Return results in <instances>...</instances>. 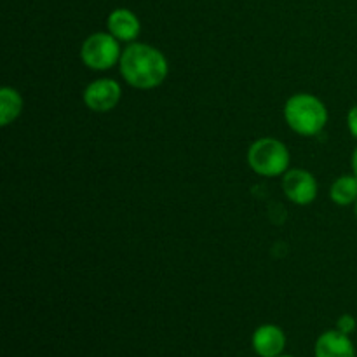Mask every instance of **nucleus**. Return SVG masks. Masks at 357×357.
Wrapping results in <instances>:
<instances>
[{"label": "nucleus", "mask_w": 357, "mask_h": 357, "mask_svg": "<svg viewBox=\"0 0 357 357\" xmlns=\"http://www.w3.org/2000/svg\"><path fill=\"white\" fill-rule=\"evenodd\" d=\"M119 70L126 82L136 89H155L169 73V63L162 51L142 42H131L122 51Z\"/></svg>", "instance_id": "obj_1"}, {"label": "nucleus", "mask_w": 357, "mask_h": 357, "mask_svg": "<svg viewBox=\"0 0 357 357\" xmlns=\"http://www.w3.org/2000/svg\"><path fill=\"white\" fill-rule=\"evenodd\" d=\"M286 124L300 136H316L328 122V108L310 93L293 94L284 105Z\"/></svg>", "instance_id": "obj_2"}, {"label": "nucleus", "mask_w": 357, "mask_h": 357, "mask_svg": "<svg viewBox=\"0 0 357 357\" xmlns=\"http://www.w3.org/2000/svg\"><path fill=\"white\" fill-rule=\"evenodd\" d=\"M289 162L288 146L275 138H260L248 149V164L260 176H281L289 169Z\"/></svg>", "instance_id": "obj_3"}, {"label": "nucleus", "mask_w": 357, "mask_h": 357, "mask_svg": "<svg viewBox=\"0 0 357 357\" xmlns=\"http://www.w3.org/2000/svg\"><path fill=\"white\" fill-rule=\"evenodd\" d=\"M117 38L112 33L98 31L89 35L80 47V59L87 68L94 72H105L112 66L119 65L122 56V49Z\"/></svg>", "instance_id": "obj_4"}, {"label": "nucleus", "mask_w": 357, "mask_h": 357, "mask_svg": "<svg viewBox=\"0 0 357 357\" xmlns=\"http://www.w3.org/2000/svg\"><path fill=\"white\" fill-rule=\"evenodd\" d=\"M122 96V87L114 79H98L93 80L84 89V103L91 112L107 114L119 105Z\"/></svg>", "instance_id": "obj_5"}, {"label": "nucleus", "mask_w": 357, "mask_h": 357, "mask_svg": "<svg viewBox=\"0 0 357 357\" xmlns=\"http://www.w3.org/2000/svg\"><path fill=\"white\" fill-rule=\"evenodd\" d=\"M284 195L298 206H309L317 197V180L307 169H288L282 178Z\"/></svg>", "instance_id": "obj_6"}, {"label": "nucleus", "mask_w": 357, "mask_h": 357, "mask_svg": "<svg viewBox=\"0 0 357 357\" xmlns=\"http://www.w3.org/2000/svg\"><path fill=\"white\" fill-rule=\"evenodd\" d=\"M255 352L260 357H278L286 347L284 331L275 324H261L255 330L251 338Z\"/></svg>", "instance_id": "obj_7"}, {"label": "nucleus", "mask_w": 357, "mask_h": 357, "mask_svg": "<svg viewBox=\"0 0 357 357\" xmlns=\"http://www.w3.org/2000/svg\"><path fill=\"white\" fill-rule=\"evenodd\" d=\"M314 354L316 357H356V347L349 335L338 330H328L317 338Z\"/></svg>", "instance_id": "obj_8"}, {"label": "nucleus", "mask_w": 357, "mask_h": 357, "mask_svg": "<svg viewBox=\"0 0 357 357\" xmlns=\"http://www.w3.org/2000/svg\"><path fill=\"white\" fill-rule=\"evenodd\" d=\"M108 33L114 35L121 42H135L142 31L138 16L129 9H115L107 20Z\"/></svg>", "instance_id": "obj_9"}, {"label": "nucleus", "mask_w": 357, "mask_h": 357, "mask_svg": "<svg viewBox=\"0 0 357 357\" xmlns=\"http://www.w3.org/2000/svg\"><path fill=\"white\" fill-rule=\"evenodd\" d=\"M330 199L337 206H352L357 201V178L354 174H342L331 183Z\"/></svg>", "instance_id": "obj_10"}, {"label": "nucleus", "mask_w": 357, "mask_h": 357, "mask_svg": "<svg viewBox=\"0 0 357 357\" xmlns=\"http://www.w3.org/2000/svg\"><path fill=\"white\" fill-rule=\"evenodd\" d=\"M23 112V98L14 87H2L0 89V124H13Z\"/></svg>", "instance_id": "obj_11"}, {"label": "nucleus", "mask_w": 357, "mask_h": 357, "mask_svg": "<svg viewBox=\"0 0 357 357\" xmlns=\"http://www.w3.org/2000/svg\"><path fill=\"white\" fill-rule=\"evenodd\" d=\"M356 326H357L356 317L351 316V314H344V316L338 317L337 330L342 331L344 335H349V337H351V335L356 331Z\"/></svg>", "instance_id": "obj_12"}, {"label": "nucleus", "mask_w": 357, "mask_h": 357, "mask_svg": "<svg viewBox=\"0 0 357 357\" xmlns=\"http://www.w3.org/2000/svg\"><path fill=\"white\" fill-rule=\"evenodd\" d=\"M347 128H349V132H351L352 136L357 139V105L349 110L347 114Z\"/></svg>", "instance_id": "obj_13"}, {"label": "nucleus", "mask_w": 357, "mask_h": 357, "mask_svg": "<svg viewBox=\"0 0 357 357\" xmlns=\"http://www.w3.org/2000/svg\"><path fill=\"white\" fill-rule=\"evenodd\" d=\"M352 174L357 178V149L352 153Z\"/></svg>", "instance_id": "obj_14"}, {"label": "nucleus", "mask_w": 357, "mask_h": 357, "mask_svg": "<svg viewBox=\"0 0 357 357\" xmlns=\"http://www.w3.org/2000/svg\"><path fill=\"white\" fill-rule=\"evenodd\" d=\"M354 211H356V218H357V201H356V204H354Z\"/></svg>", "instance_id": "obj_15"}, {"label": "nucleus", "mask_w": 357, "mask_h": 357, "mask_svg": "<svg viewBox=\"0 0 357 357\" xmlns=\"http://www.w3.org/2000/svg\"><path fill=\"white\" fill-rule=\"evenodd\" d=\"M278 357H293V356H282V354H281V356H278Z\"/></svg>", "instance_id": "obj_16"}]
</instances>
